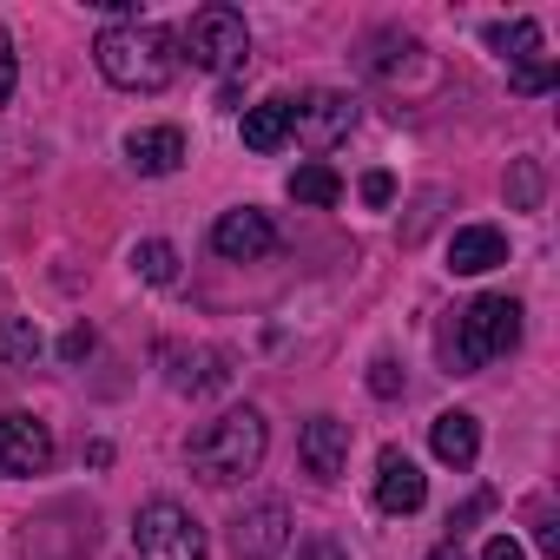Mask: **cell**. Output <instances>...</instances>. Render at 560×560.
<instances>
[{
    "label": "cell",
    "instance_id": "cell-1",
    "mask_svg": "<svg viewBox=\"0 0 560 560\" xmlns=\"http://www.w3.org/2000/svg\"><path fill=\"white\" fill-rule=\"evenodd\" d=\"M93 60L100 73L119 86V93H165L178 80V40L152 21H126V27H106L93 40Z\"/></svg>",
    "mask_w": 560,
    "mask_h": 560
},
{
    "label": "cell",
    "instance_id": "cell-2",
    "mask_svg": "<svg viewBox=\"0 0 560 560\" xmlns=\"http://www.w3.org/2000/svg\"><path fill=\"white\" fill-rule=\"evenodd\" d=\"M264 448H270L264 416H257V409H224V416H211V422L185 442V462H191L198 481L231 488V481H244V475L264 468Z\"/></svg>",
    "mask_w": 560,
    "mask_h": 560
},
{
    "label": "cell",
    "instance_id": "cell-3",
    "mask_svg": "<svg viewBox=\"0 0 560 560\" xmlns=\"http://www.w3.org/2000/svg\"><path fill=\"white\" fill-rule=\"evenodd\" d=\"M514 343H521V304H514V298H475V304L455 317V330H448V370L468 376V370L508 357Z\"/></svg>",
    "mask_w": 560,
    "mask_h": 560
},
{
    "label": "cell",
    "instance_id": "cell-4",
    "mask_svg": "<svg viewBox=\"0 0 560 560\" xmlns=\"http://www.w3.org/2000/svg\"><path fill=\"white\" fill-rule=\"evenodd\" d=\"M178 60H191V67H205V73H237V67L250 60V27H244V14H237V8H198L191 27H185V54H178Z\"/></svg>",
    "mask_w": 560,
    "mask_h": 560
},
{
    "label": "cell",
    "instance_id": "cell-5",
    "mask_svg": "<svg viewBox=\"0 0 560 560\" xmlns=\"http://www.w3.org/2000/svg\"><path fill=\"white\" fill-rule=\"evenodd\" d=\"M132 547L139 560H205V527L178 501H145L132 514Z\"/></svg>",
    "mask_w": 560,
    "mask_h": 560
},
{
    "label": "cell",
    "instance_id": "cell-6",
    "mask_svg": "<svg viewBox=\"0 0 560 560\" xmlns=\"http://www.w3.org/2000/svg\"><path fill=\"white\" fill-rule=\"evenodd\" d=\"M350 126H357V106H350L343 93H330V86L291 100V132H298L311 152H330L337 139H350Z\"/></svg>",
    "mask_w": 560,
    "mask_h": 560
},
{
    "label": "cell",
    "instance_id": "cell-7",
    "mask_svg": "<svg viewBox=\"0 0 560 560\" xmlns=\"http://www.w3.org/2000/svg\"><path fill=\"white\" fill-rule=\"evenodd\" d=\"M291 547V508L284 501H250L231 521V553L237 560H277Z\"/></svg>",
    "mask_w": 560,
    "mask_h": 560
},
{
    "label": "cell",
    "instance_id": "cell-8",
    "mask_svg": "<svg viewBox=\"0 0 560 560\" xmlns=\"http://www.w3.org/2000/svg\"><path fill=\"white\" fill-rule=\"evenodd\" d=\"M54 468V429L40 416H0V475H47Z\"/></svg>",
    "mask_w": 560,
    "mask_h": 560
},
{
    "label": "cell",
    "instance_id": "cell-9",
    "mask_svg": "<svg viewBox=\"0 0 560 560\" xmlns=\"http://www.w3.org/2000/svg\"><path fill=\"white\" fill-rule=\"evenodd\" d=\"M211 250L231 257V264H257V257L277 250V224H270L257 205H237V211H224V218L211 224Z\"/></svg>",
    "mask_w": 560,
    "mask_h": 560
},
{
    "label": "cell",
    "instance_id": "cell-10",
    "mask_svg": "<svg viewBox=\"0 0 560 560\" xmlns=\"http://www.w3.org/2000/svg\"><path fill=\"white\" fill-rule=\"evenodd\" d=\"M298 455H304V468H311L317 481H337V475L350 468V422H337V416H311L304 435H298Z\"/></svg>",
    "mask_w": 560,
    "mask_h": 560
},
{
    "label": "cell",
    "instance_id": "cell-11",
    "mask_svg": "<svg viewBox=\"0 0 560 560\" xmlns=\"http://www.w3.org/2000/svg\"><path fill=\"white\" fill-rule=\"evenodd\" d=\"M422 501H429L422 468H416L402 448H383V462H376V508H383V514H416Z\"/></svg>",
    "mask_w": 560,
    "mask_h": 560
},
{
    "label": "cell",
    "instance_id": "cell-12",
    "mask_svg": "<svg viewBox=\"0 0 560 560\" xmlns=\"http://www.w3.org/2000/svg\"><path fill=\"white\" fill-rule=\"evenodd\" d=\"M126 165H132L139 178L178 172V165H185V132H178V126H145V132H132V139H126Z\"/></svg>",
    "mask_w": 560,
    "mask_h": 560
},
{
    "label": "cell",
    "instance_id": "cell-13",
    "mask_svg": "<svg viewBox=\"0 0 560 560\" xmlns=\"http://www.w3.org/2000/svg\"><path fill=\"white\" fill-rule=\"evenodd\" d=\"M494 264H508V237H501L494 224H462V231L448 237V270H455V277H481V270H494Z\"/></svg>",
    "mask_w": 560,
    "mask_h": 560
},
{
    "label": "cell",
    "instance_id": "cell-14",
    "mask_svg": "<svg viewBox=\"0 0 560 560\" xmlns=\"http://www.w3.org/2000/svg\"><path fill=\"white\" fill-rule=\"evenodd\" d=\"M429 448H435V462H448V468H475V455H481V422H475L468 409H442V416L429 422Z\"/></svg>",
    "mask_w": 560,
    "mask_h": 560
},
{
    "label": "cell",
    "instance_id": "cell-15",
    "mask_svg": "<svg viewBox=\"0 0 560 560\" xmlns=\"http://www.w3.org/2000/svg\"><path fill=\"white\" fill-rule=\"evenodd\" d=\"M284 139H291V100H284V93L244 113V145H250V152H277Z\"/></svg>",
    "mask_w": 560,
    "mask_h": 560
},
{
    "label": "cell",
    "instance_id": "cell-16",
    "mask_svg": "<svg viewBox=\"0 0 560 560\" xmlns=\"http://www.w3.org/2000/svg\"><path fill=\"white\" fill-rule=\"evenodd\" d=\"M481 40L508 60V73H521V67H534V60H540V27H534V21H494Z\"/></svg>",
    "mask_w": 560,
    "mask_h": 560
},
{
    "label": "cell",
    "instance_id": "cell-17",
    "mask_svg": "<svg viewBox=\"0 0 560 560\" xmlns=\"http://www.w3.org/2000/svg\"><path fill=\"white\" fill-rule=\"evenodd\" d=\"M291 198L324 211V205H337V198H343V178H337L324 159H311V165H298V172H291Z\"/></svg>",
    "mask_w": 560,
    "mask_h": 560
},
{
    "label": "cell",
    "instance_id": "cell-18",
    "mask_svg": "<svg viewBox=\"0 0 560 560\" xmlns=\"http://www.w3.org/2000/svg\"><path fill=\"white\" fill-rule=\"evenodd\" d=\"M132 270L145 277V284H172V277H178V250H172L165 237H145V244L132 250Z\"/></svg>",
    "mask_w": 560,
    "mask_h": 560
},
{
    "label": "cell",
    "instance_id": "cell-19",
    "mask_svg": "<svg viewBox=\"0 0 560 560\" xmlns=\"http://www.w3.org/2000/svg\"><path fill=\"white\" fill-rule=\"evenodd\" d=\"M34 357H40L34 317H8V324H0V363H34Z\"/></svg>",
    "mask_w": 560,
    "mask_h": 560
},
{
    "label": "cell",
    "instance_id": "cell-20",
    "mask_svg": "<svg viewBox=\"0 0 560 560\" xmlns=\"http://www.w3.org/2000/svg\"><path fill=\"white\" fill-rule=\"evenodd\" d=\"M370 389H376L383 402H396V396H402V370H396L389 357H376V363H370Z\"/></svg>",
    "mask_w": 560,
    "mask_h": 560
},
{
    "label": "cell",
    "instance_id": "cell-21",
    "mask_svg": "<svg viewBox=\"0 0 560 560\" xmlns=\"http://www.w3.org/2000/svg\"><path fill=\"white\" fill-rule=\"evenodd\" d=\"M514 86H521V93H534V100H540V93H553V60L521 67V73H514Z\"/></svg>",
    "mask_w": 560,
    "mask_h": 560
},
{
    "label": "cell",
    "instance_id": "cell-22",
    "mask_svg": "<svg viewBox=\"0 0 560 560\" xmlns=\"http://www.w3.org/2000/svg\"><path fill=\"white\" fill-rule=\"evenodd\" d=\"M514 205H540V165L534 159L514 165Z\"/></svg>",
    "mask_w": 560,
    "mask_h": 560
},
{
    "label": "cell",
    "instance_id": "cell-23",
    "mask_svg": "<svg viewBox=\"0 0 560 560\" xmlns=\"http://www.w3.org/2000/svg\"><path fill=\"white\" fill-rule=\"evenodd\" d=\"M60 357H67V363H86V357H93V324H73V330L60 337Z\"/></svg>",
    "mask_w": 560,
    "mask_h": 560
},
{
    "label": "cell",
    "instance_id": "cell-24",
    "mask_svg": "<svg viewBox=\"0 0 560 560\" xmlns=\"http://www.w3.org/2000/svg\"><path fill=\"white\" fill-rule=\"evenodd\" d=\"M14 73H21L14 67V40H8V27H0V106L14 100Z\"/></svg>",
    "mask_w": 560,
    "mask_h": 560
},
{
    "label": "cell",
    "instance_id": "cell-25",
    "mask_svg": "<svg viewBox=\"0 0 560 560\" xmlns=\"http://www.w3.org/2000/svg\"><path fill=\"white\" fill-rule=\"evenodd\" d=\"M363 198H370V205H389V198H396V178H389V172H370V178H363Z\"/></svg>",
    "mask_w": 560,
    "mask_h": 560
},
{
    "label": "cell",
    "instance_id": "cell-26",
    "mask_svg": "<svg viewBox=\"0 0 560 560\" xmlns=\"http://www.w3.org/2000/svg\"><path fill=\"white\" fill-rule=\"evenodd\" d=\"M481 560H527V553H521V540H514V534H494V540L481 547Z\"/></svg>",
    "mask_w": 560,
    "mask_h": 560
},
{
    "label": "cell",
    "instance_id": "cell-27",
    "mask_svg": "<svg viewBox=\"0 0 560 560\" xmlns=\"http://www.w3.org/2000/svg\"><path fill=\"white\" fill-rule=\"evenodd\" d=\"M429 560H468V553H462V540H442V547H435Z\"/></svg>",
    "mask_w": 560,
    "mask_h": 560
},
{
    "label": "cell",
    "instance_id": "cell-28",
    "mask_svg": "<svg viewBox=\"0 0 560 560\" xmlns=\"http://www.w3.org/2000/svg\"><path fill=\"white\" fill-rule=\"evenodd\" d=\"M311 560H343V553H337L330 540H311Z\"/></svg>",
    "mask_w": 560,
    "mask_h": 560
}]
</instances>
